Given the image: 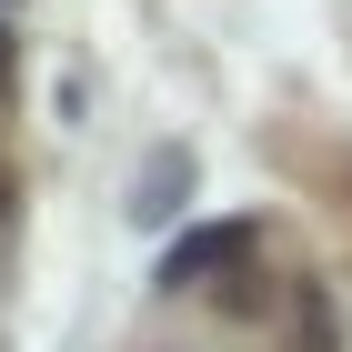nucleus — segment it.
Returning a JSON list of instances; mask_svg holds the SVG:
<instances>
[{
	"label": "nucleus",
	"mask_w": 352,
	"mask_h": 352,
	"mask_svg": "<svg viewBox=\"0 0 352 352\" xmlns=\"http://www.w3.org/2000/svg\"><path fill=\"white\" fill-rule=\"evenodd\" d=\"M252 242H262L252 221H221V232H191V242H182V252L162 262V292H201L212 272H252Z\"/></svg>",
	"instance_id": "f257e3e1"
},
{
	"label": "nucleus",
	"mask_w": 352,
	"mask_h": 352,
	"mask_svg": "<svg viewBox=\"0 0 352 352\" xmlns=\"http://www.w3.org/2000/svg\"><path fill=\"white\" fill-rule=\"evenodd\" d=\"M221 302H232V312H272V292H262V272H232V292H221Z\"/></svg>",
	"instance_id": "f03ea898"
},
{
	"label": "nucleus",
	"mask_w": 352,
	"mask_h": 352,
	"mask_svg": "<svg viewBox=\"0 0 352 352\" xmlns=\"http://www.w3.org/2000/svg\"><path fill=\"white\" fill-rule=\"evenodd\" d=\"M10 191H21V182H10V171H0V221H10Z\"/></svg>",
	"instance_id": "7ed1b4c3"
}]
</instances>
